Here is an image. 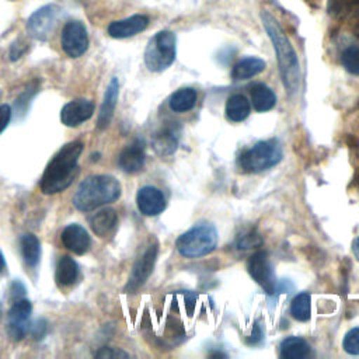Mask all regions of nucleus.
<instances>
[{
  "mask_svg": "<svg viewBox=\"0 0 359 359\" xmlns=\"http://www.w3.org/2000/svg\"><path fill=\"white\" fill-rule=\"evenodd\" d=\"M118 94H119V81L116 77H114L108 84V88L105 91V95L100 108L98 122H97L98 129H105L109 125L115 111L116 101H118Z\"/></svg>",
  "mask_w": 359,
  "mask_h": 359,
  "instance_id": "obj_18",
  "label": "nucleus"
},
{
  "mask_svg": "<svg viewBox=\"0 0 359 359\" xmlns=\"http://www.w3.org/2000/svg\"><path fill=\"white\" fill-rule=\"evenodd\" d=\"M83 151L81 142L65 144L46 165L39 187L43 194L52 195L65 191L79 172V157Z\"/></svg>",
  "mask_w": 359,
  "mask_h": 359,
  "instance_id": "obj_2",
  "label": "nucleus"
},
{
  "mask_svg": "<svg viewBox=\"0 0 359 359\" xmlns=\"http://www.w3.org/2000/svg\"><path fill=\"white\" fill-rule=\"evenodd\" d=\"M55 276H56V282L60 286L73 285L79 276V266L76 261L69 255H63L57 262Z\"/></svg>",
  "mask_w": 359,
  "mask_h": 359,
  "instance_id": "obj_25",
  "label": "nucleus"
},
{
  "mask_svg": "<svg viewBox=\"0 0 359 359\" xmlns=\"http://www.w3.org/2000/svg\"><path fill=\"white\" fill-rule=\"evenodd\" d=\"M251 111L250 101L243 94H233L226 102V116L233 122L244 121Z\"/></svg>",
  "mask_w": 359,
  "mask_h": 359,
  "instance_id": "obj_24",
  "label": "nucleus"
},
{
  "mask_svg": "<svg viewBox=\"0 0 359 359\" xmlns=\"http://www.w3.org/2000/svg\"><path fill=\"white\" fill-rule=\"evenodd\" d=\"M341 62L346 72H349L351 74L359 76V48L358 46L346 48L342 52Z\"/></svg>",
  "mask_w": 359,
  "mask_h": 359,
  "instance_id": "obj_29",
  "label": "nucleus"
},
{
  "mask_svg": "<svg viewBox=\"0 0 359 359\" xmlns=\"http://www.w3.org/2000/svg\"><path fill=\"white\" fill-rule=\"evenodd\" d=\"M261 243H262V240L255 230L245 231V233L240 234L237 238V247L240 250H250V248L258 247Z\"/></svg>",
  "mask_w": 359,
  "mask_h": 359,
  "instance_id": "obj_31",
  "label": "nucleus"
},
{
  "mask_svg": "<svg viewBox=\"0 0 359 359\" xmlns=\"http://www.w3.org/2000/svg\"><path fill=\"white\" fill-rule=\"evenodd\" d=\"M196 299H198V294H195L194 292H189V290L184 292V306H185V309L188 311V316H192Z\"/></svg>",
  "mask_w": 359,
  "mask_h": 359,
  "instance_id": "obj_33",
  "label": "nucleus"
},
{
  "mask_svg": "<svg viewBox=\"0 0 359 359\" xmlns=\"http://www.w3.org/2000/svg\"><path fill=\"white\" fill-rule=\"evenodd\" d=\"M11 118V109L8 105H0V133L4 130V128L8 125Z\"/></svg>",
  "mask_w": 359,
  "mask_h": 359,
  "instance_id": "obj_34",
  "label": "nucleus"
},
{
  "mask_svg": "<svg viewBox=\"0 0 359 359\" xmlns=\"http://www.w3.org/2000/svg\"><path fill=\"white\" fill-rule=\"evenodd\" d=\"M156 258H157V244H150L146 248V251L135 262L125 287L126 292H135L147 280V278L150 276L154 268Z\"/></svg>",
  "mask_w": 359,
  "mask_h": 359,
  "instance_id": "obj_10",
  "label": "nucleus"
},
{
  "mask_svg": "<svg viewBox=\"0 0 359 359\" xmlns=\"http://www.w3.org/2000/svg\"><path fill=\"white\" fill-rule=\"evenodd\" d=\"M290 314L297 321H307L311 317V296L309 293H299L290 303Z\"/></svg>",
  "mask_w": 359,
  "mask_h": 359,
  "instance_id": "obj_28",
  "label": "nucleus"
},
{
  "mask_svg": "<svg viewBox=\"0 0 359 359\" xmlns=\"http://www.w3.org/2000/svg\"><path fill=\"white\" fill-rule=\"evenodd\" d=\"M32 306L27 299H18L8 310L7 334L11 339H22L29 330V316Z\"/></svg>",
  "mask_w": 359,
  "mask_h": 359,
  "instance_id": "obj_8",
  "label": "nucleus"
},
{
  "mask_svg": "<svg viewBox=\"0 0 359 359\" xmlns=\"http://www.w3.org/2000/svg\"><path fill=\"white\" fill-rule=\"evenodd\" d=\"M95 358H102V359H122V358H129V355L125 352V351H122V349H119V348H111V346H104V348H101L95 355H94Z\"/></svg>",
  "mask_w": 359,
  "mask_h": 359,
  "instance_id": "obj_32",
  "label": "nucleus"
},
{
  "mask_svg": "<svg viewBox=\"0 0 359 359\" xmlns=\"http://www.w3.org/2000/svg\"><path fill=\"white\" fill-rule=\"evenodd\" d=\"M262 330H261V327H259V324L258 323H254V325H252V332H251V335H250V339H248V344H252V345H255V344H258L261 339H262Z\"/></svg>",
  "mask_w": 359,
  "mask_h": 359,
  "instance_id": "obj_35",
  "label": "nucleus"
},
{
  "mask_svg": "<svg viewBox=\"0 0 359 359\" xmlns=\"http://www.w3.org/2000/svg\"><path fill=\"white\" fill-rule=\"evenodd\" d=\"M121 196V184L111 175H93L86 178L76 194L73 205L83 212L93 210L102 205L111 203Z\"/></svg>",
  "mask_w": 359,
  "mask_h": 359,
  "instance_id": "obj_3",
  "label": "nucleus"
},
{
  "mask_svg": "<svg viewBox=\"0 0 359 359\" xmlns=\"http://www.w3.org/2000/svg\"><path fill=\"white\" fill-rule=\"evenodd\" d=\"M217 245V230L210 223L196 224L182 233L175 243L177 251L185 258H198L210 254Z\"/></svg>",
  "mask_w": 359,
  "mask_h": 359,
  "instance_id": "obj_4",
  "label": "nucleus"
},
{
  "mask_svg": "<svg viewBox=\"0 0 359 359\" xmlns=\"http://www.w3.org/2000/svg\"><path fill=\"white\" fill-rule=\"evenodd\" d=\"M261 20L273 45L283 86L289 93V95H293L297 93V88L300 84V69H299V60H297L296 52L290 45L287 36L282 31L280 25L278 24V21L266 10L261 13Z\"/></svg>",
  "mask_w": 359,
  "mask_h": 359,
  "instance_id": "obj_1",
  "label": "nucleus"
},
{
  "mask_svg": "<svg viewBox=\"0 0 359 359\" xmlns=\"http://www.w3.org/2000/svg\"><path fill=\"white\" fill-rule=\"evenodd\" d=\"M20 247H21V255H22L24 262L28 266H35L39 262V258H41L39 240L34 234L27 233V234L21 236Z\"/></svg>",
  "mask_w": 359,
  "mask_h": 359,
  "instance_id": "obj_26",
  "label": "nucleus"
},
{
  "mask_svg": "<svg viewBox=\"0 0 359 359\" xmlns=\"http://www.w3.org/2000/svg\"><path fill=\"white\" fill-rule=\"evenodd\" d=\"M175 53V35L171 31H160L146 46L144 63L150 72H163L172 65Z\"/></svg>",
  "mask_w": 359,
  "mask_h": 359,
  "instance_id": "obj_6",
  "label": "nucleus"
},
{
  "mask_svg": "<svg viewBox=\"0 0 359 359\" xmlns=\"http://www.w3.org/2000/svg\"><path fill=\"white\" fill-rule=\"evenodd\" d=\"M149 24V18L146 15H142V14H135V15H130L125 20H118V21H114L108 25V34L112 36V38H129V36H133L139 32H142L143 29H146Z\"/></svg>",
  "mask_w": 359,
  "mask_h": 359,
  "instance_id": "obj_14",
  "label": "nucleus"
},
{
  "mask_svg": "<svg viewBox=\"0 0 359 359\" xmlns=\"http://www.w3.org/2000/svg\"><path fill=\"white\" fill-rule=\"evenodd\" d=\"M136 203L139 210L146 216H156L165 209V198L156 187H143L137 191Z\"/></svg>",
  "mask_w": 359,
  "mask_h": 359,
  "instance_id": "obj_12",
  "label": "nucleus"
},
{
  "mask_svg": "<svg viewBox=\"0 0 359 359\" xmlns=\"http://www.w3.org/2000/svg\"><path fill=\"white\" fill-rule=\"evenodd\" d=\"M327 11L337 20H353L359 17V0H328Z\"/></svg>",
  "mask_w": 359,
  "mask_h": 359,
  "instance_id": "obj_20",
  "label": "nucleus"
},
{
  "mask_svg": "<svg viewBox=\"0 0 359 359\" xmlns=\"http://www.w3.org/2000/svg\"><path fill=\"white\" fill-rule=\"evenodd\" d=\"M196 97L198 95L194 88L191 87L180 88L170 97L168 105L174 112H187L194 108L196 102Z\"/></svg>",
  "mask_w": 359,
  "mask_h": 359,
  "instance_id": "obj_27",
  "label": "nucleus"
},
{
  "mask_svg": "<svg viewBox=\"0 0 359 359\" xmlns=\"http://www.w3.org/2000/svg\"><path fill=\"white\" fill-rule=\"evenodd\" d=\"M116 220H118L116 212L112 208H104L91 216L90 226H91V230L101 237L112 231V229L116 224Z\"/></svg>",
  "mask_w": 359,
  "mask_h": 359,
  "instance_id": "obj_22",
  "label": "nucleus"
},
{
  "mask_svg": "<svg viewBox=\"0 0 359 359\" xmlns=\"http://www.w3.org/2000/svg\"><path fill=\"white\" fill-rule=\"evenodd\" d=\"M251 102L255 111L265 112L275 107L276 97L268 86L262 83H257L251 87Z\"/></svg>",
  "mask_w": 359,
  "mask_h": 359,
  "instance_id": "obj_23",
  "label": "nucleus"
},
{
  "mask_svg": "<svg viewBox=\"0 0 359 359\" xmlns=\"http://www.w3.org/2000/svg\"><path fill=\"white\" fill-rule=\"evenodd\" d=\"M282 160V147L275 139L261 140L240 154L238 164L247 172H261Z\"/></svg>",
  "mask_w": 359,
  "mask_h": 359,
  "instance_id": "obj_5",
  "label": "nucleus"
},
{
  "mask_svg": "<svg viewBox=\"0 0 359 359\" xmlns=\"http://www.w3.org/2000/svg\"><path fill=\"white\" fill-rule=\"evenodd\" d=\"M63 52L70 57L81 56L88 48V35L80 21H69L62 31L60 38Z\"/></svg>",
  "mask_w": 359,
  "mask_h": 359,
  "instance_id": "obj_7",
  "label": "nucleus"
},
{
  "mask_svg": "<svg viewBox=\"0 0 359 359\" xmlns=\"http://www.w3.org/2000/svg\"><path fill=\"white\" fill-rule=\"evenodd\" d=\"M57 17V8L55 6H45L36 10L28 20L27 29L31 36L45 41L49 38L52 29L55 28Z\"/></svg>",
  "mask_w": 359,
  "mask_h": 359,
  "instance_id": "obj_11",
  "label": "nucleus"
},
{
  "mask_svg": "<svg viewBox=\"0 0 359 359\" xmlns=\"http://www.w3.org/2000/svg\"><path fill=\"white\" fill-rule=\"evenodd\" d=\"M352 251H353V255L355 258L359 261V237H356L352 243Z\"/></svg>",
  "mask_w": 359,
  "mask_h": 359,
  "instance_id": "obj_36",
  "label": "nucleus"
},
{
  "mask_svg": "<svg viewBox=\"0 0 359 359\" xmlns=\"http://www.w3.org/2000/svg\"><path fill=\"white\" fill-rule=\"evenodd\" d=\"M3 268H4V258H3V254L0 251V272L3 271Z\"/></svg>",
  "mask_w": 359,
  "mask_h": 359,
  "instance_id": "obj_37",
  "label": "nucleus"
},
{
  "mask_svg": "<svg viewBox=\"0 0 359 359\" xmlns=\"http://www.w3.org/2000/svg\"><path fill=\"white\" fill-rule=\"evenodd\" d=\"M247 269L250 276L268 293H273L275 292V286H276V280H275V275L269 262V258L266 255V252L264 251H257L255 254H252L248 259L247 264Z\"/></svg>",
  "mask_w": 359,
  "mask_h": 359,
  "instance_id": "obj_9",
  "label": "nucleus"
},
{
  "mask_svg": "<svg viewBox=\"0 0 359 359\" xmlns=\"http://www.w3.org/2000/svg\"><path fill=\"white\" fill-rule=\"evenodd\" d=\"M60 238L63 245L73 251L74 254H84L90 248L91 243L87 230L76 223L65 227L60 234Z\"/></svg>",
  "mask_w": 359,
  "mask_h": 359,
  "instance_id": "obj_16",
  "label": "nucleus"
},
{
  "mask_svg": "<svg viewBox=\"0 0 359 359\" xmlns=\"http://www.w3.org/2000/svg\"><path fill=\"white\" fill-rule=\"evenodd\" d=\"M144 158H146L144 144H143L142 140H136L132 144L126 146L121 151L119 158H118V164H119V168L122 171L133 174V172H137L143 168Z\"/></svg>",
  "mask_w": 359,
  "mask_h": 359,
  "instance_id": "obj_15",
  "label": "nucleus"
},
{
  "mask_svg": "<svg viewBox=\"0 0 359 359\" xmlns=\"http://www.w3.org/2000/svg\"><path fill=\"white\" fill-rule=\"evenodd\" d=\"M180 140V130L175 125H165L154 133L151 146L158 156H170L177 150Z\"/></svg>",
  "mask_w": 359,
  "mask_h": 359,
  "instance_id": "obj_17",
  "label": "nucleus"
},
{
  "mask_svg": "<svg viewBox=\"0 0 359 359\" xmlns=\"http://www.w3.org/2000/svg\"><path fill=\"white\" fill-rule=\"evenodd\" d=\"M280 358L285 359H304L311 349L307 341L299 337H287L280 342Z\"/></svg>",
  "mask_w": 359,
  "mask_h": 359,
  "instance_id": "obj_21",
  "label": "nucleus"
},
{
  "mask_svg": "<svg viewBox=\"0 0 359 359\" xmlns=\"http://www.w3.org/2000/svg\"><path fill=\"white\" fill-rule=\"evenodd\" d=\"M342 348L349 355H359V327H353L345 334Z\"/></svg>",
  "mask_w": 359,
  "mask_h": 359,
  "instance_id": "obj_30",
  "label": "nucleus"
},
{
  "mask_svg": "<svg viewBox=\"0 0 359 359\" xmlns=\"http://www.w3.org/2000/svg\"><path fill=\"white\" fill-rule=\"evenodd\" d=\"M93 112H94L93 101L86 98L73 100L63 107L60 112V119L67 126H79L80 123L90 119Z\"/></svg>",
  "mask_w": 359,
  "mask_h": 359,
  "instance_id": "obj_13",
  "label": "nucleus"
},
{
  "mask_svg": "<svg viewBox=\"0 0 359 359\" xmlns=\"http://www.w3.org/2000/svg\"><path fill=\"white\" fill-rule=\"evenodd\" d=\"M264 69H265V62L262 59L248 56V57L238 60L233 66L231 77L234 80H247V79H251V77L259 74L261 72H264Z\"/></svg>",
  "mask_w": 359,
  "mask_h": 359,
  "instance_id": "obj_19",
  "label": "nucleus"
}]
</instances>
